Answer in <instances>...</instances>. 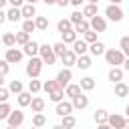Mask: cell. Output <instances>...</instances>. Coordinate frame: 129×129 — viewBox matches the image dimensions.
<instances>
[{
  "mask_svg": "<svg viewBox=\"0 0 129 129\" xmlns=\"http://www.w3.org/2000/svg\"><path fill=\"white\" fill-rule=\"evenodd\" d=\"M75 109H73V103L71 101H56V107H54V113L58 115V117H62V115H69V113H73Z\"/></svg>",
  "mask_w": 129,
  "mask_h": 129,
  "instance_id": "8fae6325",
  "label": "cell"
},
{
  "mask_svg": "<svg viewBox=\"0 0 129 129\" xmlns=\"http://www.w3.org/2000/svg\"><path fill=\"white\" fill-rule=\"evenodd\" d=\"M0 40H2L4 46H16V36H14V32H6Z\"/></svg>",
  "mask_w": 129,
  "mask_h": 129,
  "instance_id": "4dcf8cb0",
  "label": "cell"
},
{
  "mask_svg": "<svg viewBox=\"0 0 129 129\" xmlns=\"http://www.w3.org/2000/svg\"><path fill=\"white\" fill-rule=\"evenodd\" d=\"M0 44H2V40H0Z\"/></svg>",
  "mask_w": 129,
  "mask_h": 129,
  "instance_id": "6f0895ef",
  "label": "cell"
},
{
  "mask_svg": "<svg viewBox=\"0 0 129 129\" xmlns=\"http://www.w3.org/2000/svg\"><path fill=\"white\" fill-rule=\"evenodd\" d=\"M22 30L24 32H34L36 30V26H34V18H24V22H22Z\"/></svg>",
  "mask_w": 129,
  "mask_h": 129,
  "instance_id": "836d02e7",
  "label": "cell"
},
{
  "mask_svg": "<svg viewBox=\"0 0 129 129\" xmlns=\"http://www.w3.org/2000/svg\"><path fill=\"white\" fill-rule=\"evenodd\" d=\"M60 60H62V64H64V67H73V64H75V60H77V54H75L71 48H67V50L60 54Z\"/></svg>",
  "mask_w": 129,
  "mask_h": 129,
  "instance_id": "ac0fdd59",
  "label": "cell"
},
{
  "mask_svg": "<svg viewBox=\"0 0 129 129\" xmlns=\"http://www.w3.org/2000/svg\"><path fill=\"white\" fill-rule=\"evenodd\" d=\"M6 4H8V0H0V8H4Z\"/></svg>",
  "mask_w": 129,
  "mask_h": 129,
  "instance_id": "f5cc1de1",
  "label": "cell"
},
{
  "mask_svg": "<svg viewBox=\"0 0 129 129\" xmlns=\"http://www.w3.org/2000/svg\"><path fill=\"white\" fill-rule=\"evenodd\" d=\"M89 28H91V26H89V20H87V18H83L81 22H77V24L73 26V30H75L77 34H83V32H85V30H89Z\"/></svg>",
  "mask_w": 129,
  "mask_h": 129,
  "instance_id": "f546056e",
  "label": "cell"
},
{
  "mask_svg": "<svg viewBox=\"0 0 129 129\" xmlns=\"http://www.w3.org/2000/svg\"><path fill=\"white\" fill-rule=\"evenodd\" d=\"M105 60L111 64V67H119L123 60H125V54L121 52V50H117V48H105Z\"/></svg>",
  "mask_w": 129,
  "mask_h": 129,
  "instance_id": "3957f363",
  "label": "cell"
},
{
  "mask_svg": "<svg viewBox=\"0 0 129 129\" xmlns=\"http://www.w3.org/2000/svg\"><path fill=\"white\" fill-rule=\"evenodd\" d=\"M107 115H109V113H107L105 109H97L95 115H93V119H95L97 125H101V123H107Z\"/></svg>",
  "mask_w": 129,
  "mask_h": 129,
  "instance_id": "4316f807",
  "label": "cell"
},
{
  "mask_svg": "<svg viewBox=\"0 0 129 129\" xmlns=\"http://www.w3.org/2000/svg\"><path fill=\"white\" fill-rule=\"evenodd\" d=\"M87 50H89L93 56H101V54L105 52V44H103L101 40H95V42H91V44H89V48H87Z\"/></svg>",
  "mask_w": 129,
  "mask_h": 129,
  "instance_id": "e0dca14e",
  "label": "cell"
},
{
  "mask_svg": "<svg viewBox=\"0 0 129 129\" xmlns=\"http://www.w3.org/2000/svg\"><path fill=\"white\" fill-rule=\"evenodd\" d=\"M30 99H32V93H30V91H24V89L16 95V101H18V105H20V107H28Z\"/></svg>",
  "mask_w": 129,
  "mask_h": 129,
  "instance_id": "ffe728a7",
  "label": "cell"
},
{
  "mask_svg": "<svg viewBox=\"0 0 129 129\" xmlns=\"http://www.w3.org/2000/svg\"><path fill=\"white\" fill-rule=\"evenodd\" d=\"M60 125H62V127H67V129H69V127H75V125H77V119L73 117V113L62 115V117H60Z\"/></svg>",
  "mask_w": 129,
  "mask_h": 129,
  "instance_id": "83f0119b",
  "label": "cell"
},
{
  "mask_svg": "<svg viewBox=\"0 0 129 129\" xmlns=\"http://www.w3.org/2000/svg\"><path fill=\"white\" fill-rule=\"evenodd\" d=\"M71 103H73V109H79V111H81V109H87V107H89V97L81 91V93H77V95L71 99Z\"/></svg>",
  "mask_w": 129,
  "mask_h": 129,
  "instance_id": "9c48e42d",
  "label": "cell"
},
{
  "mask_svg": "<svg viewBox=\"0 0 129 129\" xmlns=\"http://www.w3.org/2000/svg\"><path fill=\"white\" fill-rule=\"evenodd\" d=\"M8 97H10V91L2 85V87H0V103H2V101H8Z\"/></svg>",
  "mask_w": 129,
  "mask_h": 129,
  "instance_id": "bcb514c9",
  "label": "cell"
},
{
  "mask_svg": "<svg viewBox=\"0 0 129 129\" xmlns=\"http://www.w3.org/2000/svg\"><path fill=\"white\" fill-rule=\"evenodd\" d=\"M95 79L93 77H83L81 79V83H79V87H81V91H93L95 89Z\"/></svg>",
  "mask_w": 129,
  "mask_h": 129,
  "instance_id": "7402d4cb",
  "label": "cell"
},
{
  "mask_svg": "<svg viewBox=\"0 0 129 129\" xmlns=\"http://www.w3.org/2000/svg\"><path fill=\"white\" fill-rule=\"evenodd\" d=\"M83 2H85V0H69V4H73V6H77V8H79Z\"/></svg>",
  "mask_w": 129,
  "mask_h": 129,
  "instance_id": "c3c4849f",
  "label": "cell"
},
{
  "mask_svg": "<svg viewBox=\"0 0 129 129\" xmlns=\"http://www.w3.org/2000/svg\"><path fill=\"white\" fill-rule=\"evenodd\" d=\"M113 93H115V97H127L129 95V85L123 83V81H117V83H113Z\"/></svg>",
  "mask_w": 129,
  "mask_h": 129,
  "instance_id": "7c38bea8",
  "label": "cell"
},
{
  "mask_svg": "<svg viewBox=\"0 0 129 129\" xmlns=\"http://www.w3.org/2000/svg\"><path fill=\"white\" fill-rule=\"evenodd\" d=\"M4 85V75H0V87Z\"/></svg>",
  "mask_w": 129,
  "mask_h": 129,
  "instance_id": "db71d44e",
  "label": "cell"
},
{
  "mask_svg": "<svg viewBox=\"0 0 129 129\" xmlns=\"http://www.w3.org/2000/svg\"><path fill=\"white\" fill-rule=\"evenodd\" d=\"M83 18H85V16H83V12H81V10H75V12L71 14V18H69V20H71V22H73V26H75V24H77V22H81Z\"/></svg>",
  "mask_w": 129,
  "mask_h": 129,
  "instance_id": "ee69618b",
  "label": "cell"
},
{
  "mask_svg": "<svg viewBox=\"0 0 129 129\" xmlns=\"http://www.w3.org/2000/svg\"><path fill=\"white\" fill-rule=\"evenodd\" d=\"M20 14H22V18H32V16H36V6L26 2L20 6Z\"/></svg>",
  "mask_w": 129,
  "mask_h": 129,
  "instance_id": "d6986e66",
  "label": "cell"
},
{
  "mask_svg": "<svg viewBox=\"0 0 129 129\" xmlns=\"http://www.w3.org/2000/svg\"><path fill=\"white\" fill-rule=\"evenodd\" d=\"M22 89H24V87H22V83H20L18 79H16V81H10V85H8V91H10V93H14V95H18Z\"/></svg>",
  "mask_w": 129,
  "mask_h": 129,
  "instance_id": "ab89813d",
  "label": "cell"
},
{
  "mask_svg": "<svg viewBox=\"0 0 129 129\" xmlns=\"http://www.w3.org/2000/svg\"><path fill=\"white\" fill-rule=\"evenodd\" d=\"M14 36H16V44H20V46H22V44H26V42L30 40V34H28V32H24V30L16 32Z\"/></svg>",
  "mask_w": 129,
  "mask_h": 129,
  "instance_id": "d590c367",
  "label": "cell"
},
{
  "mask_svg": "<svg viewBox=\"0 0 129 129\" xmlns=\"http://www.w3.org/2000/svg\"><path fill=\"white\" fill-rule=\"evenodd\" d=\"M71 81H73V71H71V67L60 69V71H58V75H56V83H58V87H62V89H64Z\"/></svg>",
  "mask_w": 129,
  "mask_h": 129,
  "instance_id": "ba28073f",
  "label": "cell"
},
{
  "mask_svg": "<svg viewBox=\"0 0 129 129\" xmlns=\"http://www.w3.org/2000/svg\"><path fill=\"white\" fill-rule=\"evenodd\" d=\"M60 36H62V42H64V44H71V42L77 38V32L71 28V30H64V32H60Z\"/></svg>",
  "mask_w": 129,
  "mask_h": 129,
  "instance_id": "1f68e13d",
  "label": "cell"
},
{
  "mask_svg": "<svg viewBox=\"0 0 129 129\" xmlns=\"http://www.w3.org/2000/svg\"><path fill=\"white\" fill-rule=\"evenodd\" d=\"M32 125H34V127H44V125H46V117L42 115V111H40V113H34Z\"/></svg>",
  "mask_w": 129,
  "mask_h": 129,
  "instance_id": "d6a6232c",
  "label": "cell"
},
{
  "mask_svg": "<svg viewBox=\"0 0 129 129\" xmlns=\"http://www.w3.org/2000/svg\"><path fill=\"white\" fill-rule=\"evenodd\" d=\"M91 64H93V60H91V56H87V52L85 54H79L77 60H75V67H79L81 71H87Z\"/></svg>",
  "mask_w": 129,
  "mask_h": 129,
  "instance_id": "9a60e30c",
  "label": "cell"
},
{
  "mask_svg": "<svg viewBox=\"0 0 129 129\" xmlns=\"http://www.w3.org/2000/svg\"><path fill=\"white\" fill-rule=\"evenodd\" d=\"M105 16H107L109 20H113V22H121V20H123V10H121L119 4H109V6L105 8Z\"/></svg>",
  "mask_w": 129,
  "mask_h": 129,
  "instance_id": "5b68a950",
  "label": "cell"
},
{
  "mask_svg": "<svg viewBox=\"0 0 129 129\" xmlns=\"http://www.w3.org/2000/svg\"><path fill=\"white\" fill-rule=\"evenodd\" d=\"M10 64H16V62H20L22 60V50L20 48H14V46H8L6 48V56H4Z\"/></svg>",
  "mask_w": 129,
  "mask_h": 129,
  "instance_id": "30bf717a",
  "label": "cell"
},
{
  "mask_svg": "<svg viewBox=\"0 0 129 129\" xmlns=\"http://www.w3.org/2000/svg\"><path fill=\"white\" fill-rule=\"evenodd\" d=\"M97 34H99V32H95V30H91V28H89V30H85V32H83V40H85L87 44H91V42H95V40H97Z\"/></svg>",
  "mask_w": 129,
  "mask_h": 129,
  "instance_id": "e575fe53",
  "label": "cell"
},
{
  "mask_svg": "<svg viewBox=\"0 0 129 129\" xmlns=\"http://www.w3.org/2000/svg\"><path fill=\"white\" fill-rule=\"evenodd\" d=\"M6 20H8V22H18V20H22L20 8H18V6H12V8L6 12Z\"/></svg>",
  "mask_w": 129,
  "mask_h": 129,
  "instance_id": "44dd1931",
  "label": "cell"
},
{
  "mask_svg": "<svg viewBox=\"0 0 129 129\" xmlns=\"http://www.w3.org/2000/svg\"><path fill=\"white\" fill-rule=\"evenodd\" d=\"M119 46H121L119 50H121V52L127 56V54H129V36H123V38L119 40Z\"/></svg>",
  "mask_w": 129,
  "mask_h": 129,
  "instance_id": "60d3db41",
  "label": "cell"
},
{
  "mask_svg": "<svg viewBox=\"0 0 129 129\" xmlns=\"http://www.w3.org/2000/svg\"><path fill=\"white\" fill-rule=\"evenodd\" d=\"M34 26H36V30H46L48 28V18L46 16H36L34 18Z\"/></svg>",
  "mask_w": 129,
  "mask_h": 129,
  "instance_id": "f1b7e54d",
  "label": "cell"
},
{
  "mask_svg": "<svg viewBox=\"0 0 129 129\" xmlns=\"http://www.w3.org/2000/svg\"><path fill=\"white\" fill-rule=\"evenodd\" d=\"M56 87H58V83H56V79H54V81H44V83H42V89H44L46 93H50V91H54Z\"/></svg>",
  "mask_w": 129,
  "mask_h": 129,
  "instance_id": "7bdbcfd3",
  "label": "cell"
},
{
  "mask_svg": "<svg viewBox=\"0 0 129 129\" xmlns=\"http://www.w3.org/2000/svg\"><path fill=\"white\" fill-rule=\"evenodd\" d=\"M38 54L42 58V64H54L56 62V54L52 52V46L50 44H38Z\"/></svg>",
  "mask_w": 129,
  "mask_h": 129,
  "instance_id": "7a4b0ae2",
  "label": "cell"
},
{
  "mask_svg": "<svg viewBox=\"0 0 129 129\" xmlns=\"http://www.w3.org/2000/svg\"><path fill=\"white\" fill-rule=\"evenodd\" d=\"M64 50H67V44H64L62 40H60V42H56V44H52V52H54L56 56H60Z\"/></svg>",
  "mask_w": 129,
  "mask_h": 129,
  "instance_id": "b9f144b4",
  "label": "cell"
},
{
  "mask_svg": "<svg viewBox=\"0 0 129 129\" xmlns=\"http://www.w3.org/2000/svg\"><path fill=\"white\" fill-rule=\"evenodd\" d=\"M62 91H64V97H71L73 99L77 93H81V87H79V83H69Z\"/></svg>",
  "mask_w": 129,
  "mask_h": 129,
  "instance_id": "cb8c5ba5",
  "label": "cell"
},
{
  "mask_svg": "<svg viewBox=\"0 0 129 129\" xmlns=\"http://www.w3.org/2000/svg\"><path fill=\"white\" fill-rule=\"evenodd\" d=\"M40 73H42V58L40 56H30V60L26 62V75L30 79H34V77H40Z\"/></svg>",
  "mask_w": 129,
  "mask_h": 129,
  "instance_id": "6da1fadb",
  "label": "cell"
},
{
  "mask_svg": "<svg viewBox=\"0 0 129 129\" xmlns=\"http://www.w3.org/2000/svg\"><path fill=\"white\" fill-rule=\"evenodd\" d=\"M109 81H111V83L123 81V69H121V67H113V69L109 71Z\"/></svg>",
  "mask_w": 129,
  "mask_h": 129,
  "instance_id": "603a6c76",
  "label": "cell"
},
{
  "mask_svg": "<svg viewBox=\"0 0 129 129\" xmlns=\"http://www.w3.org/2000/svg\"><path fill=\"white\" fill-rule=\"evenodd\" d=\"M87 2H93V4H97V2H99V0H87Z\"/></svg>",
  "mask_w": 129,
  "mask_h": 129,
  "instance_id": "9f6ffc18",
  "label": "cell"
},
{
  "mask_svg": "<svg viewBox=\"0 0 129 129\" xmlns=\"http://www.w3.org/2000/svg\"><path fill=\"white\" fill-rule=\"evenodd\" d=\"M22 54H28V56H36L38 54V42L36 40H28L26 44H22Z\"/></svg>",
  "mask_w": 129,
  "mask_h": 129,
  "instance_id": "5bb4252c",
  "label": "cell"
},
{
  "mask_svg": "<svg viewBox=\"0 0 129 129\" xmlns=\"http://www.w3.org/2000/svg\"><path fill=\"white\" fill-rule=\"evenodd\" d=\"M10 111H12V107L8 105V101H2V103H0V121H4Z\"/></svg>",
  "mask_w": 129,
  "mask_h": 129,
  "instance_id": "74e56055",
  "label": "cell"
},
{
  "mask_svg": "<svg viewBox=\"0 0 129 129\" xmlns=\"http://www.w3.org/2000/svg\"><path fill=\"white\" fill-rule=\"evenodd\" d=\"M8 73H10V62H8L6 58H2V60H0V75L6 77Z\"/></svg>",
  "mask_w": 129,
  "mask_h": 129,
  "instance_id": "f6af8a7d",
  "label": "cell"
},
{
  "mask_svg": "<svg viewBox=\"0 0 129 129\" xmlns=\"http://www.w3.org/2000/svg\"><path fill=\"white\" fill-rule=\"evenodd\" d=\"M89 26H91V30H95V32H105V30H107V20H105V16L95 14V16H91Z\"/></svg>",
  "mask_w": 129,
  "mask_h": 129,
  "instance_id": "52a82bcc",
  "label": "cell"
},
{
  "mask_svg": "<svg viewBox=\"0 0 129 129\" xmlns=\"http://www.w3.org/2000/svg\"><path fill=\"white\" fill-rule=\"evenodd\" d=\"M71 44H73V48H71V50H73L77 56H79V54H85V52H87V48H89V44H87L85 40H79V38H75Z\"/></svg>",
  "mask_w": 129,
  "mask_h": 129,
  "instance_id": "4fadbf2b",
  "label": "cell"
},
{
  "mask_svg": "<svg viewBox=\"0 0 129 129\" xmlns=\"http://www.w3.org/2000/svg\"><path fill=\"white\" fill-rule=\"evenodd\" d=\"M8 4H10V6H18V8H20V6L24 4V0H8Z\"/></svg>",
  "mask_w": 129,
  "mask_h": 129,
  "instance_id": "7dc6e473",
  "label": "cell"
},
{
  "mask_svg": "<svg viewBox=\"0 0 129 129\" xmlns=\"http://www.w3.org/2000/svg\"><path fill=\"white\" fill-rule=\"evenodd\" d=\"M2 22H6V12L0 8V24H2Z\"/></svg>",
  "mask_w": 129,
  "mask_h": 129,
  "instance_id": "681fc988",
  "label": "cell"
},
{
  "mask_svg": "<svg viewBox=\"0 0 129 129\" xmlns=\"http://www.w3.org/2000/svg\"><path fill=\"white\" fill-rule=\"evenodd\" d=\"M127 123H129V121H127L123 115H117V113H109V115H107V125H109L111 129H125Z\"/></svg>",
  "mask_w": 129,
  "mask_h": 129,
  "instance_id": "277c9868",
  "label": "cell"
},
{
  "mask_svg": "<svg viewBox=\"0 0 129 129\" xmlns=\"http://www.w3.org/2000/svg\"><path fill=\"white\" fill-rule=\"evenodd\" d=\"M4 121L8 123V127H20V125L24 123V113H22L20 109L10 111V113H8V117H6Z\"/></svg>",
  "mask_w": 129,
  "mask_h": 129,
  "instance_id": "8992f818",
  "label": "cell"
},
{
  "mask_svg": "<svg viewBox=\"0 0 129 129\" xmlns=\"http://www.w3.org/2000/svg\"><path fill=\"white\" fill-rule=\"evenodd\" d=\"M40 89H42V83L38 81V77L30 79V83H28V91H30V93H38Z\"/></svg>",
  "mask_w": 129,
  "mask_h": 129,
  "instance_id": "8d00e7d4",
  "label": "cell"
},
{
  "mask_svg": "<svg viewBox=\"0 0 129 129\" xmlns=\"http://www.w3.org/2000/svg\"><path fill=\"white\" fill-rule=\"evenodd\" d=\"M95 14H99V6L93 4V2H89V4L83 8V16H85V18H91V16H95Z\"/></svg>",
  "mask_w": 129,
  "mask_h": 129,
  "instance_id": "d4e9b609",
  "label": "cell"
},
{
  "mask_svg": "<svg viewBox=\"0 0 129 129\" xmlns=\"http://www.w3.org/2000/svg\"><path fill=\"white\" fill-rule=\"evenodd\" d=\"M44 99L42 97H32L30 99V103H28V107L32 109V113H40V111H44Z\"/></svg>",
  "mask_w": 129,
  "mask_h": 129,
  "instance_id": "2e32d148",
  "label": "cell"
},
{
  "mask_svg": "<svg viewBox=\"0 0 129 129\" xmlns=\"http://www.w3.org/2000/svg\"><path fill=\"white\" fill-rule=\"evenodd\" d=\"M123 0H109V4H121Z\"/></svg>",
  "mask_w": 129,
  "mask_h": 129,
  "instance_id": "816d5d0a",
  "label": "cell"
},
{
  "mask_svg": "<svg viewBox=\"0 0 129 129\" xmlns=\"http://www.w3.org/2000/svg\"><path fill=\"white\" fill-rule=\"evenodd\" d=\"M48 99H50L52 103H56V101L64 99V91H62V87H56L54 91H50V93H48Z\"/></svg>",
  "mask_w": 129,
  "mask_h": 129,
  "instance_id": "484cf974",
  "label": "cell"
},
{
  "mask_svg": "<svg viewBox=\"0 0 129 129\" xmlns=\"http://www.w3.org/2000/svg\"><path fill=\"white\" fill-rule=\"evenodd\" d=\"M42 2H44V4H48V6H52V4L56 2V0H42Z\"/></svg>",
  "mask_w": 129,
  "mask_h": 129,
  "instance_id": "f907efd6",
  "label": "cell"
},
{
  "mask_svg": "<svg viewBox=\"0 0 129 129\" xmlns=\"http://www.w3.org/2000/svg\"><path fill=\"white\" fill-rule=\"evenodd\" d=\"M24 2H28V4H36L38 0H24Z\"/></svg>",
  "mask_w": 129,
  "mask_h": 129,
  "instance_id": "11a10c76",
  "label": "cell"
},
{
  "mask_svg": "<svg viewBox=\"0 0 129 129\" xmlns=\"http://www.w3.org/2000/svg\"><path fill=\"white\" fill-rule=\"evenodd\" d=\"M56 28H58V32H64V30H71V28H73V22H71L69 18H62V20H58V24H56Z\"/></svg>",
  "mask_w": 129,
  "mask_h": 129,
  "instance_id": "f35d334b",
  "label": "cell"
}]
</instances>
